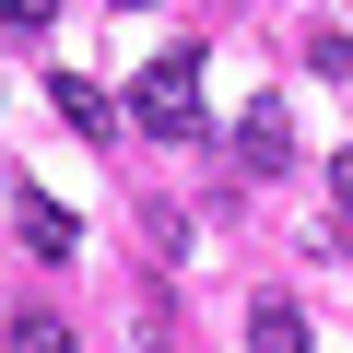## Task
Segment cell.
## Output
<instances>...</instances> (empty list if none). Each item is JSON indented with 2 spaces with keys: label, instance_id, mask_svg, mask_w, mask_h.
<instances>
[{
  "label": "cell",
  "instance_id": "cell-1",
  "mask_svg": "<svg viewBox=\"0 0 353 353\" xmlns=\"http://www.w3.org/2000/svg\"><path fill=\"white\" fill-rule=\"evenodd\" d=\"M130 118H141L153 141H201V48H176V59H153V71L130 83Z\"/></svg>",
  "mask_w": 353,
  "mask_h": 353
},
{
  "label": "cell",
  "instance_id": "cell-2",
  "mask_svg": "<svg viewBox=\"0 0 353 353\" xmlns=\"http://www.w3.org/2000/svg\"><path fill=\"white\" fill-rule=\"evenodd\" d=\"M236 165H248V176H283V165H294V118H283V94H259V106L236 118Z\"/></svg>",
  "mask_w": 353,
  "mask_h": 353
},
{
  "label": "cell",
  "instance_id": "cell-3",
  "mask_svg": "<svg viewBox=\"0 0 353 353\" xmlns=\"http://www.w3.org/2000/svg\"><path fill=\"white\" fill-rule=\"evenodd\" d=\"M24 248H36V259H71V248H83V224H71V212L36 189V201H24Z\"/></svg>",
  "mask_w": 353,
  "mask_h": 353
},
{
  "label": "cell",
  "instance_id": "cell-4",
  "mask_svg": "<svg viewBox=\"0 0 353 353\" xmlns=\"http://www.w3.org/2000/svg\"><path fill=\"white\" fill-rule=\"evenodd\" d=\"M248 353H306V318H294L283 294H259V306H248Z\"/></svg>",
  "mask_w": 353,
  "mask_h": 353
},
{
  "label": "cell",
  "instance_id": "cell-5",
  "mask_svg": "<svg viewBox=\"0 0 353 353\" xmlns=\"http://www.w3.org/2000/svg\"><path fill=\"white\" fill-rule=\"evenodd\" d=\"M59 118H71V130H94V141H106V130H118V106H106V94H94V83H71V71H59Z\"/></svg>",
  "mask_w": 353,
  "mask_h": 353
},
{
  "label": "cell",
  "instance_id": "cell-6",
  "mask_svg": "<svg viewBox=\"0 0 353 353\" xmlns=\"http://www.w3.org/2000/svg\"><path fill=\"white\" fill-rule=\"evenodd\" d=\"M12 353H71V330H59L48 306H12Z\"/></svg>",
  "mask_w": 353,
  "mask_h": 353
},
{
  "label": "cell",
  "instance_id": "cell-7",
  "mask_svg": "<svg viewBox=\"0 0 353 353\" xmlns=\"http://www.w3.org/2000/svg\"><path fill=\"white\" fill-rule=\"evenodd\" d=\"M330 236H341V259H353V153H330Z\"/></svg>",
  "mask_w": 353,
  "mask_h": 353
},
{
  "label": "cell",
  "instance_id": "cell-8",
  "mask_svg": "<svg viewBox=\"0 0 353 353\" xmlns=\"http://www.w3.org/2000/svg\"><path fill=\"white\" fill-rule=\"evenodd\" d=\"M306 71H330V83H353V36H341V24H318V36H306Z\"/></svg>",
  "mask_w": 353,
  "mask_h": 353
},
{
  "label": "cell",
  "instance_id": "cell-9",
  "mask_svg": "<svg viewBox=\"0 0 353 353\" xmlns=\"http://www.w3.org/2000/svg\"><path fill=\"white\" fill-rule=\"evenodd\" d=\"M48 24V0H0V36H36Z\"/></svg>",
  "mask_w": 353,
  "mask_h": 353
},
{
  "label": "cell",
  "instance_id": "cell-10",
  "mask_svg": "<svg viewBox=\"0 0 353 353\" xmlns=\"http://www.w3.org/2000/svg\"><path fill=\"white\" fill-rule=\"evenodd\" d=\"M118 12H141V0H118Z\"/></svg>",
  "mask_w": 353,
  "mask_h": 353
}]
</instances>
